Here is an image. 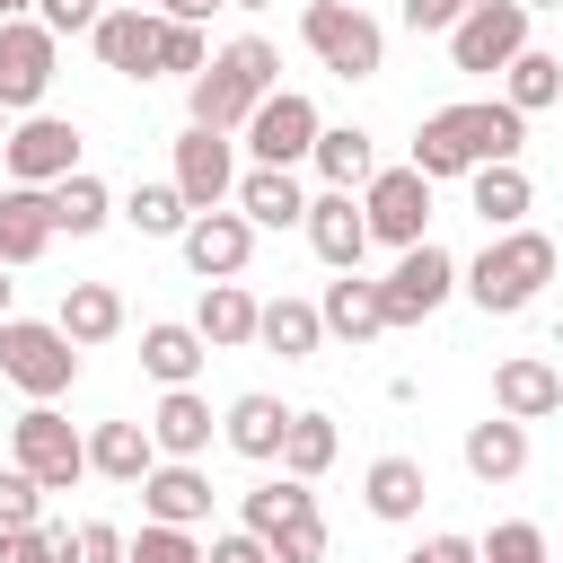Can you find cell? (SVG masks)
I'll return each instance as SVG.
<instances>
[{"label":"cell","instance_id":"34","mask_svg":"<svg viewBox=\"0 0 563 563\" xmlns=\"http://www.w3.org/2000/svg\"><path fill=\"white\" fill-rule=\"evenodd\" d=\"M501 97L519 106V114H545L554 97H563V53H545V44H528L510 70H501Z\"/></svg>","mask_w":563,"mask_h":563},{"label":"cell","instance_id":"40","mask_svg":"<svg viewBox=\"0 0 563 563\" xmlns=\"http://www.w3.org/2000/svg\"><path fill=\"white\" fill-rule=\"evenodd\" d=\"M211 62V44H202V26H185V18H158V70H176V79H194Z\"/></svg>","mask_w":563,"mask_h":563},{"label":"cell","instance_id":"28","mask_svg":"<svg viewBox=\"0 0 563 563\" xmlns=\"http://www.w3.org/2000/svg\"><path fill=\"white\" fill-rule=\"evenodd\" d=\"M466 475H475V484H510V475H528V422H510V413L466 422Z\"/></svg>","mask_w":563,"mask_h":563},{"label":"cell","instance_id":"22","mask_svg":"<svg viewBox=\"0 0 563 563\" xmlns=\"http://www.w3.org/2000/svg\"><path fill=\"white\" fill-rule=\"evenodd\" d=\"M220 440H229L238 457L273 466V457H282V440H290V405H282V396H264V387H246V396L220 413Z\"/></svg>","mask_w":563,"mask_h":563},{"label":"cell","instance_id":"14","mask_svg":"<svg viewBox=\"0 0 563 563\" xmlns=\"http://www.w3.org/2000/svg\"><path fill=\"white\" fill-rule=\"evenodd\" d=\"M176 246H185V264H194L202 282H238L246 255H255V220H246L238 202H220V211H194Z\"/></svg>","mask_w":563,"mask_h":563},{"label":"cell","instance_id":"7","mask_svg":"<svg viewBox=\"0 0 563 563\" xmlns=\"http://www.w3.org/2000/svg\"><path fill=\"white\" fill-rule=\"evenodd\" d=\"M528 18H537L528 0H475V9L449 26V62L475 70V79H484V70H510V62L528 53Z\"/></svg>","mask_w":563,"mask_h":563},{"label":"cell","instance_id":"49","mask_svg":"<svg viewBox=\"0 0 563 563\" xmlns=\"http://www.w3.org/2000/svg\"><path fill=\"white\" fill-rule=\"evenodd\" d=\"M211 9H229V0H158V18H185V26H202Z\"/></svg>","mask_w":563,"mask_h":563},{"label":"cell","instance_id":"16","mask_svg":"<svg viewBox=\"0 0 563 563\" xmlns=\"http://www.w3.org/2000/svg\"><path fill=\"white\" fill-rule=\"evenodd\" d=\"M53 238H62V220H53V185H0V264L18 273V264H35Z\"/></svg>","mask_w":563,"mask_h":563},{"label":"cell","instance_id":"21","mask_svg":"<svg viewBox=\"0 0 563 563\" xmlns=\"http://www.w3.org/2000/svg\"><path fill=\"white\" fill-rule=\"evenodd\" d=\"M317 317H325V334H343V343L361 352V343H378V334H387V290H378V282H361V273H334V282H325V299H317Z\"/></svg>","mask_w":563,"mask_h":563},{"label":"cell","instance_id":"33","mask_svg":"<svg viewBox=\"0 0 563 563\" xmlns=\"http://www.w3.org/2000/svg\"><path fill=\"white\" fill-rule=\"evenodd\" d=\"M238 510H246V528H255V537L273 545V537H282L290 519H308V510H317V493H308L299 475H273V484H255V493H238Z\"/></svg>","mask_w":563,"mask_h":563},{"label":"cell","instance_id":"17","mask_svg":"<svg viewBox=\"0 0 563 563\" xmlns=\"http://www.w3.org/2000/svg\"><path fill=\"white\" fill-rule=\"evenodd\" d=\"M88 44L114 79H158V9H106Z\"/></svg>","mask_w":563,"mask_h":563},{"label":"cell","instance_id":"53","mask_svg":"<svg viewBox=\"0 0 563 563\" xmlns=\"http://www.w3.org/2000/svg\"><path fill=\"white\" fill-rule=\"evenodd\" d=\"M528 9H563V0H528Z\"/></svg>","mask_w":563,"mask_h":563},{"label":"cell","instance_id":"51","mask_svg":"<svg viewBox=\"0 0 563 563\" xmlns=\"http://www.w3.org/2000/svg\"><path fill=\"white\" fill-rule=\"evenodd\" d=\"M0 317H9V264H0Z\"/></svg>","mask_w":563,"mask_h":563},{"label":"cell","instance_id":"2","mask_svg":"<svg viewBox=\"0 0 563 563\" xmlns=\"http://www.w3.org/2000/svg\"><path fill=\"white\" fill-rule=\"evenodd\" d=\"M273 88H282V53H273L264 35H238V44H220V53L185 79V106H194V123H211V132H246V114H255Z\"/></svg>","mask_w":563,"mask_h":563},{"label":"cell","instance_id":"6","mask_svg":"<svg viewBox=\"0 0 563 563\" xmlns=\"http://www.w3.org/2000/svg\"><path fill=\"white\" fill-rule=\"evenodd\" d=\"M9 457H18V466L44 484V493H70V484L88 475V440H79V431H70L53 405H26V413L9 422Z\"/></svg>","mask_w":563,"mask_h":563},{"label":"cell","instance_id":"47","mask_svg":"<svg viewBox=\"0 0 563 563\" xmlns=\"http://www.w3.org/2000/svg\"><path fill=\"white\" fill-rule=\"evenodd\" d=\"M466 9H475V0H405V26H413V35H449Z\"/></svg>","mask_w":563,"mask_h":563},{"label":"cell","instance_id":"12","mask_svg":"<svg viewBox=\"0 0 563 563\" xmlns=\"http://www.w3.org/2000/svg\"><path fill=\"white\" fill-rule=\"evenodd\" d=\"M317 132H325V123H317V106H308L299 88H273V97L246 114V132H238V141L255 150V167H299V158L317 150Z\"/></svg>","mask_w":563,"mask_h":563},{"label":"cell","instance_id":"54","mask_svg":"<svg viewBox=\"0 0 563 563\" xmlns=\"http://www.w3.org/2000/svg\"><path fill=\"white\" fill-rule=\"evenodd\" d=\"M0 141H9V106H0Z\"/></svg>","mask_w":563,"mask_h":563},{"label":"cell","instance_id":"43","mask_svg":"<svg viewBox=\"0 0 563 563\" xmlns=\"http://www.w3.org/2000/svg\"><path fill=\"white\" fill-rule=\"evenodd\" d=\"M317 554H325V519H317V510L290 519V528L273 537V563H317Z\"/></svg>","mask_w":563,"mask_h":563},{"label":"cell","instance_id":"27","mask_svg":"<svg viewBox=\"0 0 563 563\" xmlns=\"http://www.w3.org/2000/svg\"><path fill=\"white\" fill-rule=\"evenodd\" d=\"M158 466V440H150V422H97L88 431V475H106V484H132L141 493V475Z\"/></svg>","mask_w":563,"mask_h":563},{"label":"cell","instance_id":"23","mask_svg":"<svg viewBox=\"0 0 563 563\" xmlns=\"http://www.w3.org/2000/svg\"><path fill=\"white\" fill-rule=\"evenodd\" d=\"M194 325H202V343H211V352H246V343H255V325H264V299H255L246 282H202Z\"/></svg>","mask_w":563,"mask_h":563},{"label":"cell","instance_id":"36","mask_svg":"<svg viewBox=\"0 0 563 563\" xmlns=\"http://www.w3.org/2000/svg\"><path fill=\"white\" fill-rule=\"evenodd\" d=\"M53 220H62L70 238H97V229L114 220V194H106V185L79 167V176H62V185H53Z\"/></svg>","mask_w":563,"mask_h":563},{"label":"cell","instance_id":"11","mask_svg":"<svg viewBox=\"0 0 563 563\" xmlns=\"http://www.w3.org/2000/svg\"><path fill=\"white\" fill-rule=\"evenodd\" d=\"M53 53H62V35H53L44 18H0V106H9V114H35V106H44Z\"/></svg>","mask_w":563,"mask_h":563},{"label":"cell","instance_id":"15","mask_svg":"<svg viewBox=\"0 0 563 563\" xmlns=\"http://www.w3.org/2000/svg\"><path fill=\"white\" fill-rule=\"evenodd\" d=\"M308 246H317V264H334V273H361V255H369V211H361L343 185L308 194Z\"/></svg>","mask_w":563,"mask_h":563},{"label":"cell","instance_id":"44","mask_svg":"<svg viewBox=\"0 0 563 563\" xmlns=\"http://www.w3.org/2000/svg\"><path fill=\"white\" fill-rule=\"evenodd\" d=\"M35 18H44L53 35H97V18H106V0H35Z\"/></svg>","mask_w":563,"mask_h":563},{"label":"cell","instance_id":"37","mask_svg":"<svg viewBox=\"0 0 563 563\" xmlns=\"http://www.w3.org/2000/svg\"><path fill=\"white\" fill-rule=\"evenodd\" d=\"M123 220H132L141 238H185L194 202H185V194H176V176H167V185H132V194H123Z\"/></svg>","mask_w":563,"mask_h":563},{"label":"cell","instance_id":"31","mask_svg":"<svg viewBox=\"0 0 563 563\" xmlns=\"http://www.w3.org/2000/svg\"><path fill=\"white\" fill-rule=\"evenodd\" d=\"M255 343H264V352H282V361H317V343H325V317H317V299H264V325H255Z\"/></svg>","mask_w":563,"mask_h":563},{"label":"cell","instance_id":"24","mask_svg":"<svg viewBox=\"0 0 563 563\" xmlns=\"http://www.w3.org/2000/svg\"><path fill=\"white\" fill-rule=\"evenodd\" d=\"M528 202H537V185H528V167H519V158H493V167H475V176H466V211H475L484 229H519V220H528Z\"/></svg>","mask_w":563,"mask_h":563},{"label":"cell","instance_id":"10","mask_svg":"<svg viewBox=\"0 0 563 563\" xmlns=\"http://www.w3.org/2000/svg\"><path fill=\"white\" fill-rule=\"evenodd\" d=\"M457 273H466V264H457L440 238L405 246V255H396V273L378 282V290H387V334H396V325H422V317H431V308L457 290Z\"/></svg>","mask_w":563,"mask_h":563},{"label":"cell","instance_id":"32","mask_svg":"<svg viewBox=\"0 0 563 563\" xmlns=\"http://www.w3.org/2000/svg\"><path fill=\"white\" fill-rule=\"evenodd\" d=\"M308 158H317V176H325V185H343V194L378 176V150H369V132H361V123H325Z\"/></svg>","mask_w":563,"mask_h":563},{"label":"cell","instance_id":"25","mask_svg":"<svg viewBox=\"0 0 563 563\" xmlns=\"http://www.w3.org/2000/svg\"><path fill=\"white\" fill-rule=\"evenodd\" d=\"M53 325H62L79 352H97V343L123 334V290H114V282H70L62 308H53Z\"/></svg>","mask_w":563,"mask_h":563},{"label":"cell","instance_id":"55","mask_svg":"<svg viewBox=\"0 0 563 563\" xmlns=\"http://www.w3.org/2000/svg\"><path fill=\"white\" fill-rule=\"evenodd\" d=\"M405 563H431V554H405Z\"/></svg>","mask_w":563,"mask_h":563},{"label":"cell","instance_id":"29","mask_svg":"<svg viewBox=\"0 0 563 563\" xmlns=\"http://www.w3.org/2000/svg\"><path fill=\"white\" fill-rule=\"evenodd\" d=\"M238 211H246L255 229H308V194H299L290 167H246V176H238Z\"/></svg>","mask_w":563,"mask_h":563},{"label":"cell","instance_id":"48","mask_svg":"<svg viewBox=\"0 0 563 563\" xmlns=\"http://www.w3.org/2000/svg\"><path fill=\"white\" fill-rule=\"evenodd\" d=\"M413 554H431V563H484V537H422Z\"/></svg>","mask_w":563,"mask_h":563},{"label":"cell","instance_id":"20","mask_svg":"<svg viewBox=\"0 0 563 563\" xmlns=\"http://www.w3.org/2000/svg\"><path fill=\"white\" fill-rule=\"evenodd\" d=\"M361 501H369V519H387V528L422 519V501H431V475H422V457H405V449L369 457V475H361Z\"/></svg>","mask_w":563,"mask_h":563},{"label":"cell","instance_id":"46","mask_svg":"<svg viewBox=\"0 0 563 563\" xmlns=\"http://www.w3.org/2000/svg\"><path fill=\"white\" fill-rule=\"evenodd\" d=\"M202 563H273V545H264V537H255V528L238 519L229 537H211V554H202Z\"/></svg>","mask_w":563,"mask_h":563},{"label":"cell","instance_id":"41","mask_svg":"<svg viewBox=\"0 0 563 563\" xmlns=\"http://www.w3.org/2000/svg\"><path fill=\"white\" fill-rule=\"evenodd\" d=\"M35 519H44V484L9 457V466H0V528H35Z\"/></svg>","mask_w":563,"mask_h":563},{"label":"cell","instance_id":"45","mask_svg":"<svg viewBox=\"0 0 563 563\" xmlns=\"http://www.w3.org/2000/svg\"><path fill=\"white\" fill-rule=\"evenodd\" d=\"M123 554H132V537L114 519H79V563H123Z\"/></svg>","mask_w":563,"mask_h":563},{"label":"cell","instance_id":"39","mask_svg":"<svg viewBox=\"0 0 563 563\" xmlns=\"http://www.w3.org/2000/svg\"><path fill=\"white\" fill-rule=\"evenodd\" d=\"M202 554H211V545H202L194 528H167V519H150V528L132 537V554H123V563H202Z\"/></svg>","mask_w":563,"mask_h":563},{"label":"cell","instance_id":"9","mask_svg":"<svg viewBox=\"0 0 563 563\" xmlns=\"http://www.w3.org/2000/svg\"><path fill=\"white\" fill-rule=\"evenodd\" d=\"M361 211H369V238H387L396 255L405 246H422L431 238V176L405 158V167H378L369 185H361Z\"/></svg>","mask_w":563,"mask_h":563},{"label":"cell","instance_id":"52","mask_svg":"<svg viewBox=\"0 0 563 563\" xmlns=\"http://www.w3.org/2000/svg\"><path fill=\"white\" fill-rule=\"evenodd\" d=\"M229 9H273V0H229Z\"/></svg>","mask_w":563,"mask_h":563},{"label":"cell","instance_id":"1","mask_svg":"<svg viewBox=\"0 0 563 563\" xmlns=\"http://www.w3.org/2000/svg\"><path fill=\"white\" fill-rule=\"evenodd\" d=\"M519 150H528V114H519L510 97L440 106V114H422V123H413V167H422L431 185H449V176H475V167H493V158H519Z\"/></svg>","mask_w":563,"mask_h":563},{"label":"cell","instance_id":"26","mask_svg":"<svg viewBox=\"0 0 563 563\" xmlns=\"http://www.w3.org/2000/svg\"><path fill=\"white\" fill-rule=\"evenodd\" d=\"M202 361H211L202 325H176V317L141 325V369H150L158 387H194V378H202Z\"/></svg>","mask_w":563,"mask_h":563},{"label":"cell","instance_id":"3","mask_svg":"<svg viewBox=\"0 0 563 563\" xmlns=\"http://www.w3.org/2000/svg\"><path fill=\"white\" fill-rule=\"evenodd\" d=\"M466 282V299L484 308V317H519V308H537V290L554 282V238L545 229H493V246L457 273Z\"/></svg>","mask_w":563,"mask_h":563},{"label":"cell","instance_id":"38","mask_svg":"<svg viewBox=\"0 0 563 563\" xmlns=\"http://www.w3.org/2000/svg\"><path fill=\"white\" fill-rule=\"evenodd\" d=\"M0 563H79V528H62V519L0 528Z\"/></svg>","mask_w":563,"mask_h":563},{"label":"cell","instance_id":"8","mask_svg":"<svg viewBox=\"0 0 563 563\" xmlns=\"http://www.w3.org/2000/svg\"><path fill=\"white\" fill-rule=\"evenodd\" d=\"M0 158H9V185H62V176H79V123L35 106V114L9 123Z\"/></svg>","mask_w":563,"mask_h":563},{"label":"cell","instance_id":"50","mask_svg":"<svg viewBox=\"0 0 563 563\" xmlns=\"http://www.w3.org/2000/svg\"><path fill=\"white\" fill-rule=\"evenodd\" d=\"M0 18H35V0H0Z\"/></svg>","mask_w":563,"mask_h":563},{"label":"cell","instance_id":"30","mask_svg":"<svg viewBox=\"0 0 563 563\" xmlns=\"http://www.w3.org/2000/svg\"><path fill=\"white\" fill-rule=\"evenodd\" d=\"M150 440H158V457H202L211 449V405L194 387H167L158 413H150Z\"/></svg>","mask_w":563,"mask_h":563},{"label":"cell","instance_id":"18","mask_svg":"<svg viewBox=\"0 0 563 563\" xmlns=\"http://www.w3.org/2000/svg\"><path fill=\"white\" fill-rule=\"evenodd\" d=\"M493 413H510V422H545V413H563V369L537 361V352H510V361L493 369Z\"/></svg>","mask_w":563,"mask_h":563},{"label":"cell","instance_id":"35","mask_svg":"<svg viewBox=\"0 0 563 563\" xmlns=\"http://www.w3.org/2000/svg\"><path fill=\"white\" fill-rule=\"evenodd\" d=\"M334 413H290V440H282V475H299V484H317L325 466H334Z\"/></svg>","mask_w":563,"mask_h":563},{"label":"cell","instance_id":"19","mask_svg":"<svg viewBox=\"0 0 563 563\" xmlns=\"http://www.w3.org/2000/svg\"><path fill=\"white\" fill-rule=\"evenodd\" d=\"M141 510L167 519V528H202V519H211V475H202L194 457H158V466L141 475Z\"/></svg>","mask_w":563,"mask_h":563},{"label":"cell","instance_id":"4","mask_svg":"<svg viewBox=\"0 0 563 563\" xmlns=\"http://www.w3.org/2000/svg\"><path fill=\"white\" fill-rule=\"evenodd\" d=\"M0 378H9L26 405H53V396H70V378H79V343H70L53 317H0Z\"/></svg>","mask_w":563,"mask_h":563},{"label":"cell","instance_id":"42","mask_svg":"<svg viewBox=\"0 0 563 563\" xmlns=\"http://www.w3.org/2000/svg\"><path fill=\"white\" fill-rule=\"evenodd\" d=\"M484 563H545V528L537 519H501L484 537Z\"/></svg>","mask_w":563,"mask_h":563},{"label":"cell","instance_id":"13","mask_svg":"<svg viewBox=\"0 0 563 563\" xmlns=\"http://www.w3.org/2000/svg\"><path fill=\"white\" fill-rule=\"evenodd\" d=\"M176 194H185L194 211H220V202H238V132L185 123V141H176Z\"/></svg>","mask_w":563,"mask_h":563},{"label":"cell","instance_id":"5","mask_svg":"<svg viewBox=\"0 0 563 563\" xmlns=\"http://www.w3.org/2000/svg\"><path fill=\"white\" fill-rule=\"evenodd\" d=\"M299 35H308V53L334 79H378L387 70V35H378V18L361 0H308L299 9Z\"/></svg>","mask_w":563,"mask_h":563}]
</instances>
